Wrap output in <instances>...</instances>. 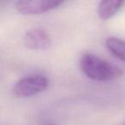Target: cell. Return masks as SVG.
Wrapping results in <instances>:
<instances>
[{"mask_svg":"<svg viewBox=\"0 0 125 125\" xmlns=\"http://www.w3.org/2000/svg\"><path fill=\"white\" fill-rule=\"evenodd\" d=\"M23 42L27 48L36 51L47 50L52 44L47 32L40 28H33L27 31Z\"/></svg>","mask_w":125,"mask_h":125,"instance_id":"cell-4","label":"cell"},{"mask_svg":"<svg viewBox=\"0 0 125 125\" xmlns=\"http://www.w3.org/2000/svg\"><path fill=\"white\" fill-rule=\"evenodd\" d=\"M124 4L125 1H118V0L101 1L98 5V16L103 21L108 20L115 16L124 6Z\"/></svg>","mask_w":125,"mask_h":125,"instance_id":"cell-5","label":"cell"},{"mask_svg":"<svg viewBox=\"0 0 125 125\" xmlns=\"http://www.w3.org/2000/svg\"><path fill=\"white\" fill-rule=\"evenodd\" d=\"M105 45L113 56L125 62V40L116 37H109L105 40Z\"/></svg>","mask_w":125,"mask_h":125,"instance_id":"cell-6","label":"cell"},{"mask_svg":"<svg viewBox=\"0 0 125 125\" xmlns=\"http://www.w3.org/2000/svg\"><path fill=\"white\" fill-rule=\"evenodd\" d=\"M124 125H125V123H124Z\"/></svg>","mask_w":125,"mask_h":125,"instance_id":"cell-7","label":"cell"},{"mask_svg":"<svg viewBox=\"0 0 125 125\" xmlns=\"http://www.w3.org/2000/svg\"><path fill=\"white\" fill-rule=\"evenodd\" d=\"M80 67L86 76L97 82L115 80L121 77L123 73L118 66L89 52L82 55Z\"/></svg>","mask_w":125,"mask_h":125,"instance_id":"cell-1","label":"cell"},{"mask_svg":"<svg viewBox=\"0 0 125 125\" xmlns=\"http://www.w3.org/2000/svg\"><path fill=\"white\" fill-rule=\"evenodd\" d=\"M63 4L62 1L55 0H21L16 4L19 13L27 16L40 15L55 10Z\"/></svg>","mask_w":125,"mask_h":125,"instance_id":"cell-3","label":"cell"},{"mask_svg":"<svg viewBox=\"0 0 125 125\" xmlns=\"http://www.w3.org/2000/svg\"><path fill=\"white\" fill-rule=\"evenodd\" d=\"M48 86L49 80L45 75H29L16 82L14 87V93L17 97H32L46 90Z\"/></svg>","mask_w":125,"mask_h":125,"instance_id":"cell-2","label":"cell"}]
</instances>
